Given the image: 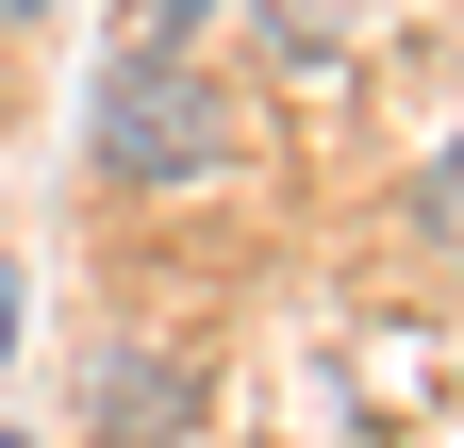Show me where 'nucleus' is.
Masks as SVG:
<instances>
[{"label":"nucleus","instance_id":"obj_1","mask_svg":"<svg viewBox=\"0 0 464 448\" xmlns=\"http://www.w3.org/2000/svg\"><path fill=\"white\" fill-rule=\"evenodd\" d=\"M100 166L116 183H199V166H232V100L183 67V50L116 34V67H100Z\"/></svg>","mask_w":464,"mask_h":448},{"label":"nucleus","instance_id":"obj_2","mask_svg":"<svg viewBox=\"0 0 464 448\" xmlns=\"http://www.w3.org/2000/svg\"><path fill=\"white\" fill-rule=\"evenodd\" d=\"M183 415H199L183 349H116V365H100V432H116V448H183Z\"/></svg>","mask_w":464,"mask_h":448},{"label":"nucleus","instance_id":"obj_3","mask_svg":"<svg viewBox=\"0 0 464 448\" xmlns=\"http://www.w3.org/2000/svg\"><path fill=\"white\" fill-rule=\"evenodd\" d=\"M199 17H216V0H133V34H150V50H183Z\"/></svg>","mask_w":464,"mask_h":448},{"label":"nucleus","instance_id":"obj_4","mask_svg":"<svg viewBox=\"0 0 464 448\" xmlns=\"http://www.w3.org/2000/svg\"><path fill=\"white\" fill-rule=\"evenodd\" d=\"M431 233H448V249H464V150H448V166H431Z\"/></svg>","mask_w":464,"mask_h":448},{"label":"nucleus","instance_id":"obj_5","mask_svg":"<svg viewBox=\"0 0 464 448\" xmlns=\"http://www.w3.org/2000/svg\"><path fill=\"white\" fill-rule=\"evenodd\" d=\"M0 349H17V266H0Z\"/></svg>","mask_w":464,"mask_h":448},{"label":"nucleus","instance_id":"obj_6","mask_svg":"<svg viewBox=\"0 0 464 448\" xmlns=\"http://www.w3.org/2000/svg\"><path fill=\"white\" fill-rule=\"evenodd\" d=\"M0 17H50V0H0Z\"/></svg>","mask_w":464,"mask_h":448},{"label":"nucleus","instance_id":"obj_7","mask_svg":"<svg viewBox=\"0 0 464 448\" xmlns=\"http://www.w3.org/2000/svg\"><path fill=\"white\" fill-rule=\"evenodd\" d=\"M0 448H17V432H0Z\"/></svg>","mask_w":464,"mask_h":448}]
</instances>
